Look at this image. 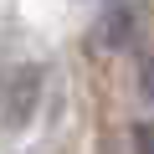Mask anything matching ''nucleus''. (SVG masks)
<instances>
[{
  "mask_svg": "<svg viewBox=\"0 0 154 154\" xmlns=\"http://www.w3.org/2000/svg\"><path fill=\"white\" fill-rule=\"evenodd\" d=\"M41 98V72L36 67H11L0 77V128H21Z\"/></svg>",
  "mask_w": 154,
  "mask_h": 154,
  "instance_id": "nucleus-1",
  "label": "nucleus"
},
{
  "mask_svg": "<svg viewBox=\"0 0 154 154\" xmlns=\"http://www.w3.org/2000/svg\"><path fill=\"white\" fill-rule=\"evenodd\" d=\"M144 93H149V98H154V57H149V62H144Z\"/></svg>",
  "mask_w": 154,
  "mask_h": 154,
  "instance_id": "nucleus-4",
  "label": "nucleus"
},
{
  "mask_svg": "<svg viewBox=\"0 0 154 154\" xmlns=\"http://www.w3.org/2000/svg\"><path fill=\"white\" fill-rule=\"evenodd\" d=\"M134 26H139L134 11H103V21H98V41H103V46H128Z\"/></svg>",
  "mask_w": 154,
  "mask_h": 154,
  "instance_id": "nucleus-2",
  "label": "nucleus"
},
{
  "mask_svg": "<svg viewBox=\"0 0 154 154\" xmlns=\"http://www.w3.org/2000/svg\"><path fill=\"white\" fill-rule=\"evenodd\" d=\"M134 154H154V123H139L134 128Z\"/></svg>",
  "mask_w": 154,
  "mask_h": 154,
  "instance_id": "nucleus-3",
  "label": "nucleus"
}]
</instances>
